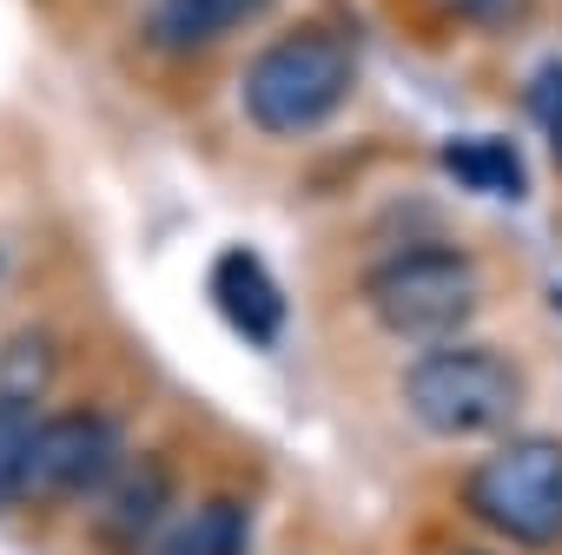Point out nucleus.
Wrapping results in <instances>:
<instances>
[{
    "mask_svg": "<svg viewBox=\"0 0 562 555\" xmlns=\"http://www.w3.org/2000/svg\"><path fill=\"white\" fill-rule=\"evenodd\" d=\"M516 404H522V371L490 344H430L404 371V410L417 417V430L443 443L509 430Z\"/></svg>",
    "mask_w": 562,
    "mask_h": 555,
    "instance_id": "nucleus-3",
    "label": "nucleus"
},
{
    "mask_svg": "<svg viewBox=\"0 0 562 555\" xmlns=\"http://www.w3.org/2000/svg\"><path fill=\"white\" fill-rule=\"evenodd\" d=\"M358 87V54L338 27L325 21H305V27H285L271 47L251 54L245 80H238V106L258 133L271 139H299V133H318Z\"/></svg>",
    "mask_w": 562,
    "mask_h": 555,
    "instance_id": "nucleus-1",
    "label": "nucleus"
},
{
    "mask_svg": "<svg viewBox=\"0 0 562 555\" xmlns=\"http://www.w3.org/2000/svg\"><path fill=\"white\" fill-rule=\"evenodd\" d=\"M93 502V542L106 555H133L159 542L172 509V463L166 456H120V469L87 496Z\"/></svg>",
    "mask_w": 562,
    "mask_h": 555,
    "instance_id": "nucleus-6",
    "label": "nucleus"
},
{
    "mask_svg": "<svg viewBox=\"0 0 562 555\" xmlns=\"http://www.w3.org/2000/svg\"><path fill=\"white\" fill-rule=\"evenodd\" d=\"M126 456V430L113 410L100 404H67L60 417H34V443H27V476H21V502L60 509V502H87Z\"/></svg>",
    "mask_w": 562,
    "mask_h": 555,
    "instance_id": "nucleus-5",
    "label": "nucleus"
},
{
    "mask_svg": "<svg viewBox=\"0 0 562 555\" xmlns=\"http://www.w3.org/2000/svg\"><path fill=\"white\" fill-rule=\"evenodd\" d=\"M522 106H529V120H536V133H542V146H549V159L562 166V60H542V67L529 73Z\"/></svg>",
    "mask_w": 562,
    "mask_h": 555,
    "instance_id": "nucleus-13",
    "label": "nucleus"
},
{
    "mask_svg": "<svg viewBox=\"0 0 562 555\" xmlns=\"http://www.w3.org/2000/svg\"><path fill=\"white\" fill-rule=\"evenodd\" d=\"M258 14H271V0H153L139 34L153 54H205V47L245 34Z\"/></svg>",
    "mask_w": 562,
    "mask_h": 555,
    "instance_id": "nucleus-8",
    "label": "nucleus"
},
{
    "mask_svg": "<svg viewBox=\"0 0 562 555\" xmlns=\"http://www.w3.org/2000/svg\"><path fill=\"white\" fill-rule=\"evenodd\" d=\"M212 305L245 344H278V331H285V292H278L271 264L245 245L212 258Z\"/></svg>",
    "mask_w": 562,
    "mask_h": 555,
    "instance_id": "nucleus-7",
    "label": "nucleus"
},
{
    "mask_svg": "<svg viewBox=\"0 0 562 555\" xmlns=\"http://www.w3.org/2000/svg\"><path fill=\"white\" fill-rule=\"evenodd\" d=\"M437 166L463 185V192H483V199H522L529 192V172H522V152L496 133H463V139H443Z\"/></svg>",
    "mask_w": 562,
    "mask_h": 555,
    "instance_id": "nucleus-9",
    "label": "nucleus"
},
{
    "mask_svg": "<svg viewBox=\"0 0 562 555\" xmlns=\"http://www.w3.org/2000/svg\"><path fill=\"white\" fill-rule=\"evenodd\" d=\"M437 8L463 27H503V21H516L522 0H437Z\"/></svg>",
    "mask_w": 562,
    "mask_h": 555,
    "instance_id": "nucleus-14",
    "label": "nucleus"
},
{
    "mask_svg": "<svg viewBox=\"0 0 562 555\" xmlns=\"http://www.w3.org/2000/svg\"><path fill=\"white\" fill-rule=\"evenodd\" d=\"M364 305L391 338L450 344L483 305V264L457 245H411L364 271Z\"/></svg>",
    "mask_w": 562,
    "mask_h": 555,
    "instance_id": "nucleus-2",
    "label": "nucleus"
},
{
    "mask_svg": "<svg viewBox=\"0 0 562 555\" xmlns=\"http://www.w3.org/2000/svg\"><path fill=\"white\" fill-rule=\"evenodd\" d=\"M463 555H490V548H463Z\"/></svg>",
    "mask_w": 562,
    "mask_h": 555,
    "instance_id": "nucleus-15",
    "label": "nucleus"
},
{
    "mask_svg": "<svg viewBox=\"0 0 562 555\" xmlns=\"http://www.w3.org/2000/svg\"><path fill=\"white\" fill-rule=\"evenodd\" d=\"M245 542H251V509L238 496H212L192 516L166 522L153 555H245Z\"/></svg>",
    "mask_w": 562,
    "mask_h": 555,
    "instance_id": "nucleus-10",
    "label": "nucleus"
},
{
    "mask_svg": "<svg viewBox=\"0 0 562 555\" xmlns=\"http://www.w3.org/2000/svg\"><path fill=\"white\" fill-rule=\"evenodd\" d=\"M27 443H34V410H27V404H0V509L21 502Z\"/></svg>",
    "mask_w": 562,
    "mask_h": 555,
    "instance_id": "nucleus-12",
    "label": "nucleus"
},
{
    "mask_svg": "<svg viewBox=\"0 0 562 555\" xmlns=\"http://www.w3.org/2000/svg\"><path fill=\"white\" fill-rule=\"evenodd\" d=\"M54 371H60V351H54V338L47 331H21L14 344H8V358H0V404H41V390L54 384Z\"/></svg>",
    "mask_w": 562,
    "mask_h": 555,
    "instance_id": "nucleus-11",
    "label": "nucleus"
},
{
    "mask_svg": "<svg viewBox=\"0 0 562 555\" xmlns=\"http://www.w3.org/2000/svg\"><path fill=\"white\" fill-rule=\"evenodd\" d=\"M463 509L522 542V548H562V437H503L470 463Z\"/></svg>",
    "mask_w": 562,
    "mask_h": 555,
    "instance_id": "nucleus-4",
    "label": "nucleus"
}]
</instances>
